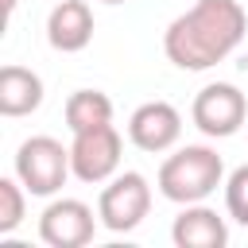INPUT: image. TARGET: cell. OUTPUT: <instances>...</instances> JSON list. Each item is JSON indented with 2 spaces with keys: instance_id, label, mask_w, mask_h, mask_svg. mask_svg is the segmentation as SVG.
<instances>
[{
  "instance_id": "1",
  "label": "cell",
  "mask_w": 248,
  "mask_h": 248,
  "mask_svg": "<svg viewBox=\"0 0 248 248\" xmlns=\"http://www.w3.org/2000/svg\"><path fill=\"white\" fill-rule=\"evenodd\" d=\"M248 31L240 0H198L163 31V50L178 70H209L225 62Z\"/></svg>"
},
{
  "instance_id": "2",
  "label": "cell",
  "mask_w": 248,
  "mask_h": 248,
  "mask_svg": "<svg viewBox=\"0 0 248 248\" xmlns=\"http://www.w3.org/2000/svg\"><path fill=\"white\" fill-rule=\"evenodd\" d=\"M159 194L174 205H194L205 202L217 186H225V163L213 147L205 143H186L174 155L163 159L159 167Z\"/></svg>"
},
{
  "instance_id": "3",
  "label": "cell",
  "mask_w": 248,
  "mask_h": 248,
  "mask_svg": "<svg viewBox=\"0 0 248 248\" xmlns=\"http://www.w3.org/2000/svg\"><path fill=\"white\" fill-rule=\"evenodd\" d=\"M74 174L70 167V147H62L54 136H31L16 151V178L27 186L35 198H54L66 178Z\"/></svg>"
},
{
  "instance_id": "4",
  "label": "cell",
  "mask_w": 248,
  "mask_h": 248,
  "mask_svg": "<svg viewBox=\"0 0 248 248\" xmlns=\"http://www.w3.org/2000/svg\"><path fill=\"white\" fill-rule=\"evenodd\" d=\"M151 213V182L140 170H116L101 198H97V217L108 232H132L143 217Z\"/></svg>"
},
{
  "instance_id": "5",
  "label": "cell",
  "mask_w": 248,
  "mask_h": 248,
  "mask_svg": "<svg viewBox=\"0 0 248 248\" xmlns=\"http://www.w3.org/2000/svg\"><path fill=\"white\" fill-rule=\"evenodd\" d=\"M190 120L202 136L209 140H229L248 124V101L236 85L229 81H209L205 89H198L194 105H190Z\"/></svg>"
},
{
  "instance_id": "6",
  "label": "cell",
  "mask_w": 248,
  "mask_h": 248,
  "mask_svg": "<svg viewBox=\"0 0 248 248\" xmlns=\"http://www.w3.org/2000/svg\"><path fill=\"white\" fill-rule=\"evenodd\" d=\"M120 151H124V140H120V132L112 124H97V128L74 132V143H70L74 178L89 182V186L108 182L120 170Z\"/></svg>"
},
{
  "instance_id": "7",
  "label": "cell",
  "mask_w": 248,
  "mask_h": 248,
  "mask_svg": "<svg viewBox=\"0 0 248 248\" xmlns=\"http://www.w3.org/2000/svg\"><path fill=\"white\" fill-rule=\"evenodd\" d=\"M97 221L101 217H93V209L85 202H78V198H54L43 209V217H39V236L50 248H81V244L93 240Z\"/></svg>"
},
{
  "instance_id": "8",
  "label": "cell",
  "mask_w": 248,
  "mask_h": 248,
  "mask_svg": "<svg viewBox=\"0 0 248 248\" xmlns=\"http://www.w3.org/2000/svg\"><path fill=\"white\" fill-rule=\"evenodd\" d=\"M178 136H182V112L170 101H147L128 116V140L147 155L170 151Z\"/></svg>"
},
{
  "instance_id": "9",
  "label": "cell",
  "mask_w": 248,
  "mask_h": 248,
  "mask_svg": "<svg viewBox=\"0 0 248 248\" xmlns=\"http://www.w3.org/2000/svg\"><path fill=\"white\" fill-rule=\"evenodd\" d=\"M46 43L62 54H78L93 43V12L85 0H58L46 16Z\"/></svg>"
},
{
  "instance_id": "10",
  "label": "cell",
  "mask_w": 248,
  "mask_h": 248,
  "mask_svg": "<svg viewBox=\"0 0 248 248\" xmlns=\"http://www.w3.org/2000/svg\"><path fill=\"white\" fill-rule=\"evenodd\" d=\"M170 240L178 248H225L229 225L225 217H217V209H209L205 202H194V205H182V213L174 217Z\"/></svg>"
},
{
  "instance_id": "11",
  "label": "cell",
  "mask_w": 248,
  "mask_h": 248,
  "mask_svg": "<svg viewBox=\"0 0 248 248\" xmlns=\"http://www.w3.org/2000/svg\"><path fill=\"white\" fill-rule=\"evenodd\" d=\"M43 105V78L27 66L0 70V116H31Z\"/></svg>"
},
{
  "instance_id": "12",
  "label": "cell",
  "mask_w": 248,
  "mask_h": 248,
  "mask_svg": "<svg viewBox=\"0 0 248 248\" xmlns=\"http://www.w3.org/2000/svg\"><path fill=\"white\" fill-rule=\"evenodd\" d=\"M97 124H112V101L101 89H74L66 97V128L85 132Z\"/></svg>"
},
{
  "instance_id": "13",
  "label": "cell",
  "mask_w": 248,
  "mask_h": 248,
  "mask_svg": "<svg viewBox=\"0 0 248 248\" xmlns=\"http://www.w3.org/2000/svg\"><path fill=\"white\" fill-rule=\"evenodd\" d=\"M27 213V186L19 178H0V236L16 232Z\"/></svg>"
},
{
  "instance_id": "14",
  "label": "cell",
  "mask_w": 248,
  "mask_h": 248,
  "mask_svg": "<svg viewBox=\"0 0 248 248\" xmlns=\"http://www.w3.org/2000/svg\"><path fill=\"white\" fill-rule=\"evenodd\" d=\"M225 209L236 225L248 229V163L236 167L229 178H225Z\"/></svg>"
},
{
  "instance_id": "15",
  "label": "cell",
  "mask_w": 248,
  "mask_h": 248,
  "mask_svg": "<svg viewBox=\"0 0 248 248\" xmlns=\"http://www.w3.org/2000/svg\"><path fill=\"white\" fill-rule=\"evenodd\" d=\"M16 4H19V0H4V12L12 16V12H16Z\"/></svg>"
},
{
  "instance_id": "16",
  "label": "cell",
  "mask_w": 248,
  "mask_h": 248,
  "mask_svg": "<svg viewBox=\"0 0 248 248\" xmlns=\"http://www.w3.org/2000/svg\"><path fill=\"white\" fill-rule=\"evenodd\" d=\"M101 4H124V0H101Z\"/></svg>"
}]
</instances>
